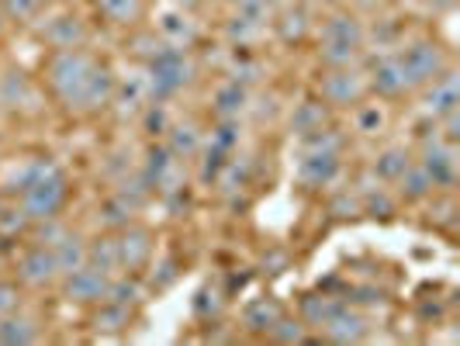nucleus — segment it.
<instances>
[{
    "label": "nucleus",
    "mask_w": 460,
    "mask_h": 346,
    "mask_svg": "<svg viewBox=\"0 0 460 346\" xmlns=\"http://www.w3.org/2000/svg\"><path fill=\"white\" fill-rule=\"evenodd\" d=\"M42 84L49 87L52 101L69 115H97L108 111L115 101L118 76L104 59L84 49H59L49 52L42 63Z\"/></svg>",
    "instance_id": "nucleus-1"
},
{
    "label": "nucleus",
    "mask_w": 460,
    "mask_h": 346,
    "mask_svg": "<svg viewBox=\"0 0 460 346\" xmlns=\"http://www.w3.org/2000/svg\"><path fill=\"white\" fill-rule=\"evenodd\" d=\"M69 201V181L66 173L49 163L46 170L22 191V215L28 222H46V218H59V211Z\"/></svg>",
    "instance_id": "nucleus-2"
},
{
    "label": "nucleus",
    "mask_w": 460,
    "mask_h": 346,
    "mask_svg": "<svg viewBox=\"0 0 460 346\" xmlns=\"http://www.w3.org/2000/svg\"><path fill=\"white\" fill-rule=\"evenodd\" d=\"M146 76H149V91H153V101H170L177 93L190 87L198 80V63L190 52H181V49H163L160 56L146 67Z\"/></svg>",
    "instance_id": "nucleus-3"
},
{
    "label": "nucleus",
    "mask_w": 460,
    "mask_h": 346,
    "mask_svg": "<svg viewBox=\"0 0 460 346\" xmlns=\"http://www.w3.org/2000/svg\"><path fill=\"white\" fill-rule=\"evenodd\" d=\"M402 59V69H405V80H409V91H422L426 84H433L437 76H443L447 69L454 67L450 52L433 42V39H419V42H409V46L398 52Z\"/></svg>",
    "instance_id": "nucleus-4"
},
{
    "label": "nucleus",
    "mask_w": 460,
    "mask_h": 346,
    "mask_svg": "<svg viewBox=\"0 0 460 346\" xmlns=\"http://www.w3.org/2000/svg\"><path fill=\"white\" fill-rule=\"evenodd\" d=\"M319 97L329 108H357L364 97H370L367 69L360 67H340L325 69L319 80Z\"/></svg>",
    "instance_id": "nucleus-5"
},
{
    "label": "nucleus",
    "mask_w": 460,
    "mask_h": 346,
    "mask_svg": "<svg viewBox=\"0 0 460 346\" xmlns=\"http://www.w3.org/2000/svg\"><path fill=\"white\" fill-rule=\"evenodd\" d=\"M146 184L153 187L160 198H177L184 194L187 184V166L184 160L170 149V146H153L149 149V166H146Z\"/></svg>",
    "instance_id": "nucleus-6"
},
{
    "label": "nucleus",
    "mask_w": 460,
    "mask_h": 346,
    "mask_svg": "<svg viewBox=\"0 0 460 346\" xmlns=\"http://www.w3.org/2000/svg\"><path fill=\"white\" fill-rule=\"evenodd\" d=\"M39 39H42V46H46L49 52H59V49H84L91 42V28H87V22H84L80 14L59 11V14H52V18L42 22Z\"/></svg>",
    "instance_id": "nucleus-7"
},
{
    "label": "nucleus",
    "mask_w": 460,
    "mask_h": 346,
    "mask_svg": "<svg viewBox=\"0 0 460 346\" xmlns=\"http://www.w3.org/2000/svg\"><path fill=\"white\" fill-rule=\"evenodd\" d=\"M0 108L18 111V115H39V87L31 84V76L22 67H7L0 73Z\"/></svg>",
    "instance_id": "nucleus-8"
},
{
    "label": "nucleus",
    "mask_w": 460,
    "mask_h": 346,
    "mask_svg": "<svg viewBox=\"0 0 460 346\" xmlns=\"http://www.w3.org/2000/svg\"><path fill=\"white\" fill-rule=\"evenodd\" d=\"M319 42H329V46H367V24L357 11L349 7H336L329 11L319 24Z\"/></svg>",
    "instance_id": "nucleus-9"
},
{
    "label": "nucleus",
    "mask_w": 460,
    "mask_h": 346,
    "mask_svg": "<svg viewBox=\"0 0 460 346\" xmlns=\"http://www.w3.org/2000/svg\"><path fill=\"white\" fill-rule=\"evenodd\" d=\"M419 166L429 173V181L437 187H454L457 184V142H447L443 136H433V142L422 149V156H419Z\"/></svg>",
    "instance_id": "nucleus-10"
},
{
    "label": "nucleus",
    "mask_w": 460,
    "mask_h": 346,
    "mask_svg": "<svg viewBox=\"0 0 460 346\" xmlns=\"http://www.w3.org/2000/svg\"><path fill=\"white\" fill-rule=\"evenodd\" d=\"M367 87H370V93L381 97V101H398V97L412 93L409 91V80H405V69H402L398 52L381 56V59L367 69Z\"/></svg>",
    "instance_id": "nucleus-11"
},
{
    "label": "nucleus",
    "mask_w": 460,
    "mask_h": 346,
    "mask_svg": "<svg viewBox=\"0 0 460 346\" xmlns=\"http://www.w3.org/2000/svg\"><path fill=\"white\" fill-rule=\"evenodd\" d=\"M63 280H66V284H63L66 301H76V305H97V301H104V295H108L111 274H104V271L93 267V263H84L80 271L66 274Z\"/></svg>",
    "instance_id": "nucleus-12"
},
{
    "label": "nucleus",
    "mask_w": 460,
    "mask_h": 346,
    "mask_svg": "<svg viewBox=\"0 0 460 346\" xmlns=\"http://www.w3.org/2000/svg\"><path fill=\"white\" fill-rule=\"evenodd\" d=\"M118 239V260H121V271L125 274H136L142 271L149 260H153V232L142 229V226H125L115 232Z\"/></svg>",
    "instance_id": "nucleus-13"
},
{
    "label": "nucleus",
    "mask_w": 460,
    "mask_h": 346,
    "mask_svg": "<svg viewBox=\"0 0 460 346\" xmlns=\"http://www.w3.org/2000/svg\"><path fill=\"white\" fill-rule=\"evenodd\" d=\"M59 263H56V253L49 246H31L28 253L18 260V280L24 288H52L59 280Z\"/></svg>",
    "instance_id": "nucleus-14"
},
{
    "label": "nucleus",
    "mask_w": 460,
    "mask_h": 346,
    "mask_svg": "<svg viewBox=\"0 0 460 346\" xmlns=\"http://www.w3.org/2000/svg\"><path fill=\"white\" fill-rule=\"evenodd\" d=\"M142 201H146V191H138V187H118L115 194L101 205V226L104 229H125V226H132L136 222V215L142 211Z\"/></svg>",
    "instance_id": "nucleus-15"
},
{
    "label": "nucleus",
    "mask_w": 460,
    "mask_h": 346,
    "mask_svg": "<svg viewBox=\"0 0 460 346\" xmlns=\"http://www.w3.org/2000/svg\"><path fill=\"white\" fill-rule=\"evenodd\" d=\"M460 104V87H457V69L450 67L443 76H437L433 84H426L422 87V111L433 118H443L450 115V111H457Z\"/></svg>",
    "instance_id": "nucleus-16"
},
{
    "label": "nucleus",
    "mask_w": 460,
    "mask_h": 346,
    "mask_svg": "<svg viewBox=\"0 0 460 346\" xmlns=\"http://www.w3.org/2000/svg\"><path fill=\"white\" fill-rule=\"evenodd\" d=\"M319 329H323L325 340H332V343H360V340L367 336V323H364V315H360V312H353V308H346V305H336V308H332V315H329Z\"/></svg>",
    "instance_id": "nucleus-17"
},
{
    "label": "nucleus",
    "mask_w": 460,
    "mask_h": 346,
    "mask_svg": "<svg viewBox=\"0 0 460 346\" xmlns=\"http://www.w3.org/2000/svg\"><path fill=\"white\" fill-rule=\"evenodd\" d=\"M343 170V153H305L298 173L301 184L319 191V187H329Z\"/></svg>",
    "instance_id": "nucleus-18"
},
{
    "label": "nucleus",
    "mask_w": 460,
    "mask_h": 346,
    "mask_svg": "<svg viewBox=\"0 0 460 346\" xmlns=\"http://www.w3.org/2000/svg\"><path fill=\"white\" fill-rule=\"evenodd\" d=\"M153 104V91H149V76L138 73L128 84H118L115 87V101L111 108H118L121 118H142V111Z\"/></svg>",
    "instance_id": "nucleus-19"
},
{
    "label": "nucleus",
    "mask_w": 460,
    "mask_h": 346,
    "mask_svg": "<svg viewBox=\"0 0 460 346\" xmlns=\"http://www.w3.org/2000/svg\"><path fill=\"white\" fill-rule=\"evenodd\" d=\"M156 35L163 39V46L181 49V52H190V49H194V42L201 39L198 24L190 22V14H187V11H170V14H163L160 31H156Z\"/></svg>",
    "instance_id": "nucleus-20"
},
{
    "label": "nucleus",
    "mask_w": 460,
    "mask_h": 346,
    "mask_svg": "<svg viewBox=\"0 0 460 346\" xmlns=\"http://www.w3.org/2000/svg\"><path fill=\"white\" fill-rule=\"evenodd\" d=\"M270 28L277 31V39H280V42L298 46V42H305V39L312 35V18H308V11H305V7L288 4V7H280V11L274 14Z\"/></svg>",
    "instance_id": "nucleus-21"
},
{
    "label": "nucleus",
    "mask_w": 460,
    "mask_h": 346,
    "mask_svg": "<svg viewBox=\"0 0 460 346\" xmlns=\"http://www.w3.org/2000/svg\"><path fill=\"white\" fill-rule=\"evenodd\" d=\"M97 14L115 28H138L146 22V11H149V0H93Z\"/></svg>",
    "instance_id": "nucleus-22"
},
{
    "label": "nucleus",
    "mask_w": 460,
    "mask_h": 346,
    "mask_svg": "<svg viewBox=\"0 0 460 346\" xmlns=\"http://www.w3.org/2000/svg\"><path fill=\"white\" fill-rule=\"evenodd\" d=\"M353 111V129L360 132V136L367 138H377L388 132V121H392V115H388V108H385V101L377 97V101H360L357 108H349Z\"/></svg>",
    "instance_id": "nucleus-23"
},
{
    "label": "nucleus",
    "mask_w": 460,
    "mask_h": 346,
    "mask_svg": "<svg viewBox=\"0 0 460 346\" xmlns=\"http://www.w3.org/2000/svg\"><path fill=\"white\" fill-rule=\"evenodd\" d=\"M329 118H332V108L325 104L323 97H312V101H301L298 108H295V115H291V132L298 138L312 136V132H319L329 125Z\"/></svg>",
    "instance_id": "nucleus-24"
},
{
    "label": "nucleus",
    "mask_w": 460,
    "mask_h": 346,
    "mask_svg": "<svg viewBox=\"0 0 460 346\" xmlns=\"http://www.w3.org/2000/svg\"><path fill=\"white\" fill-rule=\"evenodd\" d=\"M412 163H415L412 149H405V146H388V149H381V153L374 156V177H377L381 184H398L402 173H405Z\"/></svg>",
    "instance_id": "nucleus-25"
},
{
    "label": "nucleus",
    "mask_w": 460,
    "mask_h": 346,
    "mask_svg": "<svg viewBox=\"0 0 460 346\" xmlns=\"http://www.w3.org/2000/svg\"><path fill=\"white\" fill-rule=\"evenodd\" d=\"M39 340H42V329H39V323L31 315H22V308L0 319V343L28 346V343H39Z\"/></svg>",
    "instance_id": "nucleus-26"
},
{
    "label": "nucleus",
    "mask_w": 460,
    "mask_h": 346,
    "mask_svg": "<svg viewBox=\"0 0 460 346\" xmlns=\"http://www.w3.org/2000/svg\"><path fill=\"white\" fill-rule=\"evenodd\" d=\"M170 138H166V146L181 156V160H194V156H201V146H205V132L187 118V121H177V125H170L166 129Z\"/></svg>",
    "instance_id": "nucleus-27"
},
{
    "label": "nucleus",
    "mask_w": 460,
    "mask_h": 346,
    "mask_svg": "<svg viewBox=\"0 0 460 346\" xmlns=\"http://www.w3.org/2000/svg\"><path fill=\"white\" fill-rule=\"evenodd\" d=\"M132 315H136V308L132 305H121V301H97V312H93V329L97 333H121V329H128L132 325Z\"/></svg>",
    "instance_id": "nucleus-28"
},
{
    "label": "nucleus",
    "mask_w": 460,
    "mask_h": 346,
    "mask_svg": "<svg viewBox=\"0 0 460 346\" xmlns=\"http://www.w3.org/2000/svg\"><path fill=\"white\" fill-rule=\"evenodd\" d=\"M280 315H284V305L277 298H256L250 308H246V315H243V323L250 333H263V336H270V329L280 323Z\"/></svg>",
    "instance_id": "nucleus-29"
},
{
    "label": "nucleus",
    "mask_w": 460,
    "mask_h": 346,
    "mask_svg": "<svg viewBox=\"0 0 460 346\" xmlns=\"http://www.w3.org/2000/svg\"><path fill=\"white\" fill-rule=\"evenodd\" d=\"M246 104H250V91L239 80H229L215 91V115L218 118H239L246 111Z\"/></svg>",
    "instance_id": "nucleus-30"
},
{
    "label": "nucleus",
    "mask_w": 460,
    "mask_h": 346,
    "mask_svg": "<svg viewBox=\"0 0 460 346\" xmlns=\"http://www.w3.org/2000/svg\"><path fill=\"white\" fill-rule=\"evenodd\" d=\"M52 253H56V263H59V274L66 277V274L80 271V267L87 263V243H84L80 235L66 232V235H63V239L52 246Z\"/></svg>",
    "instance_id": "nucleus-31"
},
{
    "label": "nucleus",
    "mask_w": 460,
    "mask_h": 346,
    "mask_svg": "<svg viewBox=\"0 0 460 346\" xmlns=\"http://www.w3.org/2000/svg\"><path fill=\"white\" fill-rule=\"evenodd\" d=\"M394 187H398V194H402L405 201H426V198H433V191H437V184L429 181V173H426L419 163H412Z\"/></svg>",
    "instance_id": "nucleus-32"
},
{
    "label": "nucleus",
    "mask_w": 460,
    "mask_h": 346,
    "mask_svg": "<svg viewBox=\"0 0 460 346\" xmlns=\"http://www.w3.org/2000/svg\"><path fill=\"white\" fill-rule=\"evenodd\" d=\"M87 263L101 267L104 274H111V277H115L118 271H121L115 232H111V235H101V239H93V243H87Z\"/></svg>",
    "instance_id": "nucleus-33"
},
{
    "label": "nucleus",
    "mask_w": 460,
    "mask_h": 346,
    "mask_svg": "<svg viewBox=\"0 0 460 346\" xmlns=\"http://www.w3.org/2000/svg\"><path fill=\"white\" fill-rule=\"evenodd\" d=\"M49 4L52 0H0L11 24H35L49 11Z\"/></svg>",
    "instance_id": "nucleus-34"
},
{
    "label": "nucleus",
    "mask_w": 460,
    "mask_h": 346,
    "mask_svg": "<svg viewBox=\"0 0 460 346\" xmlns=\"http://www.w3.org/2000/svg\"><path fill=\"white\" fill-rule=\"evenodd\" d=\"M226 35H229L232 46L250 49L253 42H260V39L267 35V24H256V22H250V18H239V14H232V22L226 24Z\"/></svg>",
    "instance_id": "nucleus-35"
},
{
    "label": "nucleus",
    "mask_w": 460,
    "mask_h": 346,
    "mask_svg": "<svg viewBox=\"0 0 460 346\" xmlns=\"http://www.w3.org/2000/svg\"><path fill=\"white\" fill-rule=\"evenodd\" d=\"M232 4H235V14L239 18H250V22L267 24V28H270L274 14L280 11L274 0H232Z\"/></svg>",
    "instance_id": "nucleus-36"
},
{
    "label": "nucleus",
    "mask_w": 460,
    "mask_h": 346,
    "mask_svg": "<svg viewBox=\"0 0 460 346\" xmlns=\"http://www.w3.org/2000/svg\"><path fill=\"white\" fill-rule=\"evenodd\" d=\"M394 201L385 187L370 191V194H360V215H374V218H392L394 215Z\"/></svg>",
    "instance_id": "nucleus-37"
},
{
    "label": "nucleus",
    "mask_w": 460,
    "mask_h": 346,
    "mask_svg": "<svg viewBox=\"0 0 460 346\" xmlns=\"http://www.w3.org/2000/svg\"><path fill=\"white\" fill-rule=\"evenodd\" d=\"M270 340H277V343H305V323L280 315V323L270 329Z\"/></svg>",
    "instance_id": "nucleus-38"
},
{
    "label": "nucleus",
    "mask_w": 460,
    "mask_h": 346,
    "mask_svg": "<svg viewBox=\"0 0 460 346\" xmlns=\"http://www.w3.org/2000/svg\"><path fill=\"white\" fill-rule=\"evenodd\" d=\"M332 308H336V301H325V298H305V305H301V312H305V319H301V323L323 325L325 319L332 315Z\"/></svg>",
    "instance_id": "nucleus-39"
},
{
    "label": "nucleus",
    "mask_w": 460,
    "mask_h": 346,
    "mask_svg": "<svg viewBox=\"0 0 460 346\" xmlns=\"http://www.w3.org/2000/svg\"><path fill=\"white\" fill-rule=\"evenodd\" d=\"M22 308V288L14 280H0V319Z\"/></svg>",
    "instance_id": "nucleus-40"
},
{
    "label": "nucleus",
    "mask_w": 460,
    "mask_h": 346,
    "mask_svg": "<svg viewBox=\"0 0 460 346\" xmlns=\"http://www.w3.org/2000/svg\"><path fill=\"white\" fill-rule=\"evenodd\" d=\"M332 215L336 218H357L360 215V198H340V201H332Z\"/></svg>",
    "instance_id": "nucleus-41"
},
{
    "label": "nucleus",
    "mask_w": 460,
    "mask_h": 346,
    "mask_svg": "<svg viewBox=\"0 0 460 346\" xmlns=\"http://www.w3.org/2000/svg\"><path fill=\"white\" fill-rule=\"evenodd\" d=\"M385 0H346V7L349 11H357V14H370V11H377Z\"/></svg>",
    "instance_id": "nucleus-42"
},
{
    "label": "nucleus",
    "mask_w": 460,
    "mask_h": 346,
    "mask_svg": "<svg viewBox=\"0 0 460 346\" xmlns=\"http://www.w3.org/2000/svg\"><path fill=\"white\" fill-rule=\"evenodd\" d=\"M329 11H336V7H346V0H323Z\"/></svg>",
    "instance_id": "nucleus-43"
},
{
    "label": "nucleus",
    "mask_w": 460,
    "mask_h": 346,
    "mask_svg": "<svg viewBox=\"0 0 460 346\" xmlns=\"http://www.w3.org/2000/svg\"><path fill=\"white\" fill-rule=\"evenodd\" d=\"M7 24H11V22H7V14H4V7H0V39H4V31H7Z\"/></svg>",
    "instance_id": "nucleus-44"
},
{
    "label": "nucleus",
    "mask_w": 460,
    "mask_h": 346,
    "mask_svg": "<svg viewBox=\"0 0 460 346\" xmlns=\"http://www.w3.org/2000/svg\"><path fill=\"white\" fill-rule=\"evenodd\" d=\"M7 211V194H0V215Z\"/></svg>",
    "instance_id": "nucleus-45"
}]
</instances>
